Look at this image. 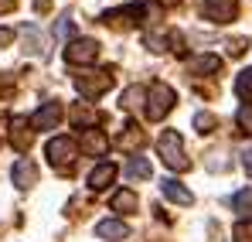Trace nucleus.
Returning a JSON list of instances; mask_svg holds the SVG:
<instances>
[{"mask_svg":"<svg viewBox=\"0 0 252 242\" xmlns=\"http://www.w3.org/2000/svg\"><path fill=\"white\" fill-rule=\"evenodd\" d=\"M232 208H235L239 215H249L252 211V191H239V195L232 198Z\"/></svg>","mask_w":252,"mask_h":242,"instance_id":"24","label":"nucleus"},{"mask_svg":"<svg viewBox=\"0 0 252 242\" xmlns=\"http://www.w3.org/2000/svg\"><path fill=\"white\" fill-rule=\"evenodd\" d=\"M157 154H160V161L167 164L170 171H177V174L191 167L188 154H184V140H181L177 130H164V133H160V140H157Z\"/></svg>","mask_w":252,"mask_h":242,"instance_id":"1","label":"nucleus"},{"mask_svg":"<svg viewBox=\"0 0 252 242\" xmlns=\"http://www.w3.org/2000/svg\"><path fill=\"white\" fill-rule=\"evenodd\" d=\"M235 92H239V99L252 103V69L239 72V79H235Z\"/></svg>","mask_w":252,"mask_h":242,"instance_id":"21","label":"nucleus"},{"mask_svg":"<svg viewBox=\"0 0 252 242\" xmlns=\"http://www.w3.org/2000/svg\"><path fill=\"white\" fill-rule=\"evenodd\" d=\"M95 232H99V239H109V242H120L129 236V225L120 222V218H102L99 225H95Z\"/></svg>","mask_w":252,"mask_h":242,"instance_id":"15","label":"nucleus"},{"mask_svg":"<svg viewBox=\"0 0 252 242\" xmlns=\"http://www.w3.org/2000/svg\"><path fill=\"white\" fill-rule=\"evenodd\" d=\"M113 85H116L113 69H82V72L75 75V89L82 92L85 99H99V96L109 92Z\"/></svg>","mask_w":252,"mask_h":242,"instance_id":"2","label":"nucleus"},{"mask_svg":"<svg viewBox=\"0 0 252 242\" xmlns=\"http://www.w3.org/2000/svg\"><path fill=\"white\" fill-rule=\"evenodd\" d=\"M109 205H113V211H120V215H129V211H136V191H129V188H120V191L109 198Z\"/></svg>","mask_w":252,"mask_h":242,"instance_id":"16","label":"nucleus"},{"mask_svg":"<svg viewBox=\"0 0 252 242\" xmlns=\"http://www.w3.org/2000/svg\"><path fill=\"white\" fill-rule=\"evenodd\" d=\"M157 3H164V7H177L181 0H157Z\"/></svg>","mask_w":252,"mask_h":242,"instance_id":"33","label":"nucleus"},{"mask_svg":"<svg viewBox=\"0 0 252 242\" xmlns=\"http://www.w3.org/2000/svg\"><path fill=\"white\" fill-rule=\"evenodd\" d=\"M242 167H246V174H252V147L242 154Z\"/></svg>","mask_w":252,"mask_h":242,"instance_id":"30","label":"nucleus"},{"mask_svg":"<svg viewBox=\"0 0 252 242\" xmlns=\"http://www.w3.org/2000/svg\"><path fill=\"white\" fill-rule=\"evenodd\" d=\"M235 242H252V222H239L235 225Z\"/></svg>","mask_w":252,"mask_h":242,"instance_id":"25","label":"nucleus"},{"mask_svg":"<svg viewBox=\"0 0 252 242\" xmlns=\"http://www.w3.org/2000/svg\"><path fill=\"white\" fill-rule=\"evenodd\" d=\"M143 140H147V137H143V130H140L136 123H129V126H126V133L116 140V147H120V150H133V147H143Z\"/></svg>","mask_w":252,"mask_h":242,"instance_id":"17","label":"nucleus"},{"mask_svg":"<svg viewBox=\"0 0 252 242\" xmlns=\"http://www.w3.org/2000/svg\"><path fill=\"white\" fill-rule=\"evenodd\" d=\"M201 10H205V17L215 21V24H228L239 14V0H205Z\"/></svg>","mask_w":252,"mask_h":242,"instance_id":"8","label":"nucleus"},{"mask_svg":"<svg viewBox=\"0 0 252 242\" xmlns=\"http://www.w3.org/2000/svg\"><path fill=\"white\" fill-rule=\"evenodd\" d=\"M62 123V106L58 103H44L41 109L31 116V130H55Z\"/></svg>","mask_w":252,"mask_h":242,"instance_id":"9","label":"nucleus"},{"mask_svg":"<svg viewBox=\"0 0 252 242\" xmlns=\"http://www.w3.org/2000/svg\"><path fill=\"white\" fill-rule=\"evenodd\" d=\"M143 17H147V7H143V3H126L120 10H106V14H102V24L113 28V31H126V28L140 24Z\"/></svg>","mask_w":252,"mask_h":242,"instance_id":"5","label":"nucleus"},{"mask_svg":"<svg viewBox=\"0 0 252 242\" xmlns=\"http://www.w3.org/2000/svg\"><path fill=\"white\" fill-rule=\"evenodd\" d=\"M72 123H75L79 130H92V123H95V109H92V106H82V103H79V106L72 109Z\"/></svg>","mask_w":252,"mask_h":242,"instance_id":"19","label":"nucleus"},{"mask_svg":"<svg viewBox=\"0 0 252 242\" xmlns=\"http://www.w3.org/2000/svg\"><path fill=\"white\" fill-rule=\"evenodd\" d=\"M174 103H177L174 89H170V85H164V82H154V85L147 89V120L160 123L170 109H174Z\"/></svg>","mask_w":252,"mask_h":242,"instance_id":"4","label":"nucleus"},{"mask_svg":"<svg viewBox=\"0 0 252 242\" xmlns=\"http://www.w3.org/2000/svg\"><path fill=\"white\" fill-rule=\"evenodd\" d=\"M72 31H75V24H72L68 17H62V21H58V28H55V38H68Z\"/></svg>","mask_w":252,"mask_h":242,"instance_id":"26","label":"nucleus"},{"mask_svg":"<svg viewBox=\"0 0 252 242\" xmlns=\"http://www.w3.org/2000/svg\"><path fill=\"white\" fill-rule=\"evenodd\" d=\"M14 3H17V0H0V14H7V10H14Z\"/></svg>","mask_w":252,"mask_h":242,"instance_id":"31","label":"nucleus"},{"mask_svg":"<svg viewBox=\"0 0 252 242\" xmlns=\"http://www.w3.org/2000/svg\"><path fill=\"white\" fill-rule=\"evenodd\" d=\"M82 150L89 154V157H102L106 150H109V137L102 133V130H82Z\"/></svg>","mask_w":252,"mask_h":242,"instance_id":"11","label":"nucleus"},{"mask_svg":"<svg viewBox=\"0 0 252 242\" xmlns=\"http://www.w3.org/2000/svg\"><path fill=\"white\" fill-rule=\"evenodd\" d=\"M10 41H14V31L10 28H0V48H7Z\"/></svg>","mask_w":252,"mask_h":242,"instance_id":"28","label":"nucleus"},{"mask_svg":"<svg viewBox=\"0 0 252 242\" xmlns=\"http://www.w3.org/2000/svg\"><path fill=\"white\" fill-rule=\"evenodd\" d=\"M221 72V58L218 55H194L188 62V75H218Z\"/></svg>","mask_w":252,"mask_h":242,"instance_id":"12","label":"nucleus"},{"mask_svg":"<svg viewBox=\"0 0 252 242\" xmlns=\"http://www.w3.org/2000/svg\"><path fill=\"white\" fill-rule=\"evenodd\" d=\"M10 89H14V79H10V75H0V92H3V96H7V92H10Z\"/></svg>","mask_w":252,"mask_h":242,"instance_id":"29","label":"nucleus"},{"mask_svg":"<svg viewBox=\"0 0 252 242\" xmlns=\"http://www.w3.org/2000/svg\"><path fill=\"white\" fill-rule=\"evenodd\" d=\"M44 154H48V164H51L55 171L68 174L72 164H75V157H79V143H75L72 137H55V140H48Z\"/></svg>","mask_w":252,"mask_h":242,"instance_id":"3","label":"nucleus"},{"mask_svg":"<svg viewBox=\"0 0 252 242\" xmlns=\"http://www.w3.org/2000/svg\"><path fill=\"white\" fill-rule=\"evenodd\" d=\"M235 126H239V133L252 137V103H242V106H239V113H235Z\"/></svg>","mask_w":252,"mask_h":242,"instance_id":"20","label":"nucleus"},{"mask_svg":"<svg viewBox=\"0 0 252 242\" xmlns=\"http://www.w3.org/2000/svg\"><path fill=\"white\" fill-rule=\"evenodd\" d=\"M99 58V41L95 38H75L65 48V62L68 65H92Z\"/></svg>","mask_w":252,"mask_h":242,"instance_id":"6","label":"nucleus"},{"mask_svg":"<svg viewBox=\"0 0 252 242\" xmlns=\"http://www.w3.org/2000/svg\"><path fill=\"white\" fill-rule=\"evenodd\" d=\"M160 195L167 198V202H174V205H194V195L181 184V181H174V177H164V184H160Z\"/></svg>","mask_w":252,"mask_h":242,"instance_id":"13","label":"nucleus"},{"mask_svg":"<svg viewBox=\"0 0 252 242\" xmlns=\"http://www.w3.org/2000/svg\"><path fill=\"white\" fill-rule=\"evenodd\" d=\"M113 181H116V164H113V161L95 164L92 174H89V188H92V191H106Z\"/></svg>","mask_w":252,"mask_h":242,"instance_id":"10","label":"nucleus"},{"mask_svg":"<svg viewBox=\"0 0 252 242\" xmlns=\"http://www.w3.org/2000/svg\"><path fill=\"white\" fill-rule=\"evenodd\" d=\"M242 51H246V38L228 41V55H242Z\"/></svg>","mask_w":252,"mask_h":242,"instance_id":"27","label":"nucleus"},{"mask_svg":"<svg viewBox=\"0 0 252 242\" xmlns=\"http://www.w3.org/2000/svg\"><path fill=\"white\" fill-rule=\"evenodd\" d=\"M126 177H129V181H136V177L147 181V177H150V164L143 161V157H129V161H126Z\"/></svg>","mask_w":252,"mask_h":242,"instance_id":"18","label":"nucleus"},{"mask_svg":"<svg viewBox=\"0 0 252 242\" xmlns=\"http://www.w3.org/2000/svg\"><path fill=\"white\" fill-rule=\"evenodd\" d=\"M215 126H218V120H215L211 113H194V130H198L201 137H205V133H211Z\"/></svg>","mask_w":252,"mask_h":242,"instance_id":"23","label":"nucleus"},{"mask_svg":"<svg viewBox=\"0 0 252 242\" xmlns=\"http://www.w3.org/2000/svg\"><path fill=\"white\" fill-rule=\"evenodd\" d=\"M140 103H147V92H143L140 85H129L123 92V109H136Z\"/></svg>","mask_w":252,"mask_h":242,"instance_id":"22","label":"nucleus"},{"mask_svg":"<svg viewBox=\"0 0 252 242\" xmlns=\"http://www.w3.org/2000/svg\"><path fill=\"white\" fill-rule=\"evenodd\" d=\"M48 7H51V0H34V10H41V14H44Z\"/></svg>","mask_w":252,"mask_h":242,"instance_id":"32","label":"nucleus"},{"mask_svg":"<svg viewBox=\"0 0 252 242\" xmlns=\"http://www.w3.org/2000/svg\"><path fill=\"white\" fill-rule=\"evenodd\" d=\"M10 177H14V184H17V188H31V184H38V167L28 161V157H21V161L14 164Z\"/></svg>","mask_w":252,"mask_h":242,"instance_id":"14","label":"nucleus"},{"mask_svg":"<svg viewBox=\"0 0 252 242\" xmlns=\"http://www.w3.org/2000/svg\"><path fill=\"white\" fill-rule=\"evenodd\" d=\"M31 140H34L31 120L28 116H10V143H14V150L17 154H28L31 150Z\"/></svg>","mask_w":252,"mask_h":242,"instance_id":"7","label":"nucleus"}]
</instances>
